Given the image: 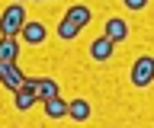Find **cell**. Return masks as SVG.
<instances>
[{
	"mask_svg": "<svg viewBox=\"0 0 154 128\" xmlns=\"http://www.w3.org/2000/svg\"><path fill=\"white\" fill-rule=\"evenodd\" d=\"M45 35H48V29L42 26V22H35V19H29L26 26H23V32H19V39L26 42V45H42Z\"/></svg>",
	"mask_w": 154,
	"mask_h": 128,
	"instance_id": "4",
	"label": "cell"
},
{
	"mask_svg": "<svg viewBox=\"0 0 154 128\" xmlns=\"http://www.w3.org/2000/svg\"><path fill=\"white\" fill-rule=\"evenodd\" d=\"M77 35H80V26H77L74 19H67V16H61V22H58V39L71 42V39H77Z\"/></svg>",
	"mask_w": 154,
	"mask_h": 128,
	"instance_id": "13",
	"label": "cell"
},
{
	"mask_svg": "<svg viewBox=\"0 0 154 128\" xmlns=\"http://www.w3.org/2000/svg\"><path fill=\"white\" fill-rule=\"evenodd\" d=\"M45 115L51 118V122L67 115V103L61 99V93H58V96H51V99H45Z\"/></svg>",
	"mask_w": 154,
	"mask_h": 128,
	"instance_id": "11",
	"label": "cell"
},
{
	"mask_svg": "<svg viewBox=\"0 0 154 128\" xmlns=\"http://www.w3.org/2000/svg\"><path fill=\"white\" fill-rule=\"evenodd\" d=\"M122 3L128 10H144V7H148V0H122Z\"/></svg>",
	"mask_w": 154,
	"mask_h": 128,
	"instance_id": "14",
	"label": "cell"
},
{
	"mask_svg": "<svg viewBox=\"0 0 154 128\" xmlns=\"http://www.w3.org/2000/svg\"><path fill=\"white\" fill-rule=\"evenodd\" d=\"M67 115L74 118V122H87L90 118V103L87 99H71L67 103Z\"/></svg>",
	"mask_w": 154,
	"mask_h": 128,
	"instance_id": "12",
	"label": "cell"
},
{
	"mask_svg": "<svg viewBox=\"0 0 154 128\" xmlns=\"http://www.w3.org/2000/svg\"><path fill=\"white\" fill-rule=\"evenodd\" d=\"M132 83L135 87H151L154 83V58L151 55H144L132 64Z\"/></svg>",
	"mask_w": 154,
	"mask_h": 128,
	"instance_id": "2",
	"label": "cell"
},
{
	"mask_svg": "<svg viewBox=\"0 0 154 128\" xmlns=\"http://www.w3.org/2000/svg\"><path fill=\"white\" fill-rule=\"evenodd\" d=\"M64 16H67V19H74L80 29H87L93 13H90V7H84V3H74V7H67V13H64Z\"/></svg>",
	"mask_w": 154,
	"mask_h": 128,
	"instance_id": "10",
	"label": "cell"
},
{
	"mask_svg": "<svg viewBox=\"0 0 154 128\" xmlns=\"http://www.w3.org/2000/svg\"><path fill=\"white\" fill-rule=\"evenodd\" d=\"M112 45H116V42L109 39V35L93 39V45H90V58H93V61H109V58H112Z\"/></svg>",
	"mask_w": 154,
	"mask_h": 128,
	"instance_id": "7",
	"label": "cell"
},
{
	"mask_svg": "<svg viewBox=\"0 0 154 128\" xmlns=\"http://www.w3.org/2000/svg\"><path fill=\"white\" fill-rule=\"evenodd\" d=\"M32 87H35V93H38V99L45 103V99H51V96H58V83L51 77H26Z\"/></svg>",
	"mask_w": 154,
	"mask_h": 128,
	"instance_id": "8",
	"label": "cell"
},
{
	"mask_svg": "<svg viewBox=\"0 0 154 128\" xmlns=\"http://www.w3.org/2000/svg\"><path fill=\"white\" fill-rule=\"evenodd\" d=\"M103 35H109L112 42H125V39H128V22H125V19H119V16H112V19L106 22Z\"/></svg>",
	"mask_w": 154,
	"mask_h": 128,
	"instance_id": "9",
	"label": "cell"
},
{
	"mask_svg": "<svg viewBox=\"0 0 154 128\" xmlns=\"http://www.w3.org/2000/svg\"><path fill=\"white\" fill-rule=\"evenodd\" d=\"M0 83H3L7 90H13V93L26 83V74L19 70L16 61H0Z\"/></svg>",
	"mask_w": 154,
	"mask_h": 128,
	"instance_id": "3",
	"label": "cell"
},
{
	"mask_svg": "<svg viewBox=\"0 0 154 128\" xmlns=\"http://www.w3.org/2000/svg\"><path fill=\"white\" fill-rule=\"evenodd\" d=\"M13 103H16V109L19 112H26V109H32L35 106V103H42V99H38V93H35V87H32V83H23V87L16 90V99H13Z\"/></svg>",
	"mask_w": 154,
	"mask_h": 128,
	"instance_id": "5",
	"label": "cell"
},
{
	"mask_svg": "<svg viewBox=\"0 0 154 128\" xmlns=\"http://www.w3.org/2000/svg\"><path fill=\"white\" fill-rule=\"evenodd\" d=\"M19 48H23L19 35H0V61H16Z\"/></svg>",
	"mask_w": 154,
	"mask_h": 128,
	"instance_id": "6",
	"label": "cell"
},
{
	"mask_svg": "<svg viewBox=\"0 0 154 128\" xmlns=\"http://www.w3.org/2000/svg\"><path fill=\"white\" fill-rule=\"evenodd\" d=\"M26 10H23V3H10L3 16H0V35H19L23 26H26Z\"/></svg>",
	"mask_w": 154,
	"mask_h": 128,
	"instance_id": "1",
	"label": "cell"
}]
</instances>
